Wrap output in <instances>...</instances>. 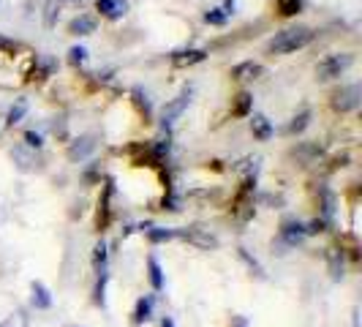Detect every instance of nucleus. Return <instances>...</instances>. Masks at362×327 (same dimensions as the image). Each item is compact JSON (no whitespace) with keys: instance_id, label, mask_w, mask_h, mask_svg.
Wrapping results in <instances>:
<instances>
[{"instance_id":"f257e3e1","label":"nucleus","mask_w":362,"mask_h":327,"mask_svg":"<svg viewBox=\"0 0 362 327\" xmlns=\"http://www.w3.org/2000/svg\"><path fill=\"white\" fill-rule=\"evenodd\" d=\"M310 41H313V30L310 28H286V30L275 33V38L267 41V52L289 54L303 50V47H308Z\"/></svg>"},{"instance_id":"f03ea898","label":"nucleus","mask_w":362,"mask_h":327,"mask_svg":"<svg viewBox=\"0 0 362 327\" xmlns=\"http://www.w3.org/2000/svg\"><path fill=\"white\" fill-rule=\"evenodd\" d=\"M188 104H191V91L185 88V91L177 96V98H172V101H166L163 104V109H161V123L166 128L169 126H175L177 120H180V115L188 109Z\"/></svg>"},{"instance_id":"7ed1b4c3","label":"nucleus","mask_w":362,"mask_h":327,"mask_svg":"<svg viewBox=\"0 0 362 327\" xmlns=\"http://www.w3.org/2000/svg\"><path fill=\"white\" fill-rule=\"evenodd\" d=\"M349 66H351V54H329L319 63L316 74H319V79H332V76H341Z\"/></svg>"},{"instance_id":"20e7f679","label":"nucleus","mask_w":362,"mask_h":327,"mask_svg":"<svg viewBox=\"0 0 362 327\" xmlns=\"http://www.w3.org/2000/svg\"><path fill=\"white\" fill-rule=\"evenodd\" d=\"M360 104V85H349V88H341V91L332 96V107L338 112H349Z\"/></svg>"},{"instance_id":"39448f33","label":"nucleus","mask_w":362,"mask_h":327,"mask_svg":"<svg viewBox=\"0 0 362 327\" xmlns=\"http://www.w3.org/2000/svg\"><path fill=\"white\" fill-rule=\"evenodd\" d=\"M11 159L17 161L19 169H33V166H38V156L33 153V147L28 145H19L11 150Z\"/></svg>"},{"instance_id":"423d86ee","label":"nucleus","mask_w":362,"mask_h":327,"mask_svg":"<svg viewBox=\"0 0 362 327\" xmlns=\"http://www.w3.org/2000/svg\"><path fill=\"white\" fill-rule=\"evenodd\" d=\"M98 11L109 19H120V17H126L128 3L126 0H98Z\"/></svg>"},{"instance_id":"0eeeda50","label":"nucleus","mask_w":362,"mask_h":327,"mask_svg":"<svg viewBox=\"0 0 362 327\" xmlns=\"http://www.w3.org/2000/svg\"><path fill=\"white\" fill-rule=\"evenodd\" d=\"M93 30H95V19L88 17V14H79L69 22V33H74V36H88Z\"/></svg>"},{"instance_id":"6e6552de","label":"nucleus","mask_w":362,"mask_h":327,"mask_svg":"<svg viewBox=\"0 0 362 327\" xmlns=\"http://www.w3.org/2000/svg\"><path fill=\"white\" fill-rule=\"evenodd\" d=\"M251 131H254V137L259 142H267L272 137V126L264 115H254V117H251Z\"/></svg>"},{"instance_id":"1a4fd4ad","label":"nucleus","mask_w":362,"mask_h":327,"mask_svg":"<svg viewBox=\"0 0 362 327\" xmlns=\"http://www.w3.org/2000/svg\"><path fill=\"white\" fill-rule=\"evenodd\" d=\"M308 235V229L303 226V224H297V221H289V224H284V240L289 243V246H297V243H303V237Z\"/></svg>"},{"instance_id":"9d476101","label":"nucleus","mask_w":362,"mask_h":327,"mask_svg":"<svg viewBox=\"0 0 362 327\" xmlns=\"http://www.w3.org/2000/svg\"><path fill=\"white\" fill-rule=\"evenodd\" d=\"M259 74H262V66H256L254 60H245V63H240V66L232 69V76H235V79H243V82H245V79H256Z\"/></svg>"},{"instance_id":"9b49d317","label":"nucleus","mask_w":362,"mask_h":327,"mask_svg":"<svg viewBox=\"0 0 362 327\" xmlns=\"http://www.w3.org/2000/svg\"><path fill=\"white\" fill-rule=\"evenodd\" d=\"M33 306L36 309H49L52 306V297H49V289L44 287V284H38V281H33Z\"/></svg>"},{"instance_id":"f8f14e48","label":"nucleus","mask_w":362,"mask_h":327,"mask_svg":"<svg viewBox=\"0 0 362 327\" xmlns=\"http://www.w3.org/2000/svg\"><path fill=\"white\" fill-rule=\"evenodd\" d=\"M93 147H95V142H93L90 137H82V139H76V142L71 145L69 156H71V161H76V159H85V156L90 153Z\"/></svg>"},{"instance_id":"ddd939ff","label":"nucleus","mask_w":362,"mask_h":327,"mask_svg":"<svg viewBox=\"0 0 362 327\" xmlns=\"http://www.w3.org/2000/svg\"><path fill=\"white\" fill-rule=\"evenodd\" d=\"M185 240H191V243H197L199 248H216V237L213 235H202V229H191V232H182Z\"/></svg>"},{"instance_id":"4468645a","label":"nucleus","mask_w":362,"mask_h":327,"mask_svg":"<svg viewBox=\"0 0 362 327\" xmlns=\"http://www.w3.org/2000/svg\"><path fill=\"white\" fill-rule=\"evenodd\" d=\"M172 60H175V66H194V63H202V60H204V52H202V50H191V52H177L175 54V57H172Z\"/></svg>"},{"instance_id":"2eb2a0df","label":"nucleus","mask_w":362,"mask_h":327,"mask_svg":"<svg viewBox=\"0 0 362 327\" xmlns=\"http://www.w3.org/2000/svg\"><path fill=\"white\" fill-rule=\"evenodd\" d=\"M251 104H254V98L248 96V93H240L235 101V109H232V115H237V117H243V115H248L251 112Z\"/></svg>"},{"instance_id":"dca6fc26","label":"nucleus","mask_w":362,"mask_h":327,"mask_svg":"<svg viewBox=\"0 0 362 327\" xmlns=\"http://www.w3.org/2000/svg\"><path fill=\"white\" fill-rule=\"evenodd\" d=\"M308 123H310V109H305V112H300V115L291 120L286 131H289V134H300V131H305V128H308Z\"/></svg>"},{"instance_id":"f3484780","label":"nucleus","mask_w":362,"mask_h":327,"mask_svg":"<svg viewBox=\"0 0 362 327\" xmlns=\"http://www.w3.org/2000/svg\"><path fill=\"white\" fill-rule=\"evenodd\" d=\"M25 112H28V101H25V98H17V104L8 109V126L19 123V120L25 117Z\"/></svg>"},{"instance_id":"a211bd4d","label":"nucleus","mask_w":362,"mask_h":327,"mask_svg":"<svg viewBox=\"0 0 362 327\" xmlns=\"http://www.w3.org/2000/svg\"><path fill=\"white\" fill-rule=\"evenodd\" d=\"M150 311H153V297H142L139 300V306H136V325H142V322H147L150 319Z\"/></svg>"},{"instance_id":"6ab92c4d","label":"nucleus","mask_w":362,"mask_h":327,"mask_svg":"<svg viewBox=\"0 0 362 327\" xmlns=\"http://www.w3.org/2000/svg\"><path fill=\"white\" fill-rule=\"evenodd\" d=\"M147 268H150V281H153V287H156V289H161V287H163V275H161V265H158V259H156V256H150Z\"/></svg>"},{"instance_id":"aec40b11","label":"nucleus","mask_w":362,"mask_h":327,"mask_svg":"<svg viewBox=\"0 0 362 327\" xmlns=\"http://www.w3.org/2000/svg\"><path fill=\"white\" fill-rule=\"evenodd\" d=\"M226 19H229V11H223V8H213V11L204 14L207 25H226Z\"/></svg>"},{"instance_id":"412c9836","label":"nucleus","mask_w":362,"mask_h":327,"mask_svg":"<svg viewBox=\"0 0 362 327\" xmlns=\"http://www.w3.org/2000/svg\"><path fill=\"white\" fill-rule=\"evenodd\" d=\"M180 232H175V229H150L147 237L153 240V243H163V240H172V237H177Z\"/></svg>"},{"instance_id":"4be33fe9","label":"nucleus","mask_w":362,"mask_h":327,"mask_svg":"<svg viewBox=\"0 0 362 327\" xmlns=\"http://www.w3.org/2000/svg\"><path fill=\"white\" fill-rule=\"evenodd\" d=\"M57 8H60V3H57V0H49V3H47V8H44V25H47V28H52L54 25Z\"/></svg>"},{"instance_id":"5701e85b","label":"nucleus","mask_w":362,"mask_h":327,"mask_svg":"<svg viewBox=\"0 0 362 327\" xmlns=\"http://www.w3.org/2000/svg\"><path fill=\"white\" fill-rule=\"evenodd\" d=\"M278 8H281L284 17H291V14L300 11V0H278Z\"/></svg>"},{"instance_id":"b1692460","label":"nucleus","mask_w":362,"mask_h":327,"mask_svg":"<svg viewBox=\"0 0 362 327\" xmlns=\"http://www.w3.org/2000/svg\"><path fill=\"white\" fill-rule=\"evenodd\" d=\"M0 327H28V319H25L22 311H17V314H11V319H6Z\"/></svg>"},{"instance_id":"393cba45","label":"nucleus","mask_w":362,"mask_h":327,"mask_svg":"<svg viewBox=\"0 0 362 327\" xmlns=\"http://www.w3.org/2000/svg\"><path fill=\"white\" fill-rule=\"evenodd\" d=\"M134 101H136V107L145 112V117L150 115V101H147V96H142V91H134Z\"/></svg>"},{"instance_id":"a878e982","label":"nucleus","mask_w":362,"mask_h":327,"mask_svg":"<svg viewBox=\"0 0 362 327\" xmlns=\"http://www.w3.org/2000/svg\"><path fill=\"white\" fill-rule=\"evenodd\" d=\"M69 54H71V63H85V57H88V52H85L82 47H74Z\"/></svg>"},{"instance_id":"bb28decb","label":"nucleus","mask_w":362,"mask_h":327,"mask_svg":"<svg viewBox=\"0 0 362 327\" xmlns=\"http://www.w3.org/2000/svg\"><path fill=\"white\" fill-rule=\"evenodd\" d=\"M25 139H28V147H41V137H38L36 131H28Z\"/></svg>"},{"instance_id":"cd10ccee","label":"nucleus","mask_w":362,"mask_h":327,"mask_svg":"<svg viewBox=\"0 0 362 327\" xmlns=\"http://www.w3.org/2000/svg\"><path fill=\"white\" fill-rule=\"evenodd\" d=\"M161 327H175V322H172V319H163Z\"/></svg>"}]
</instances>
